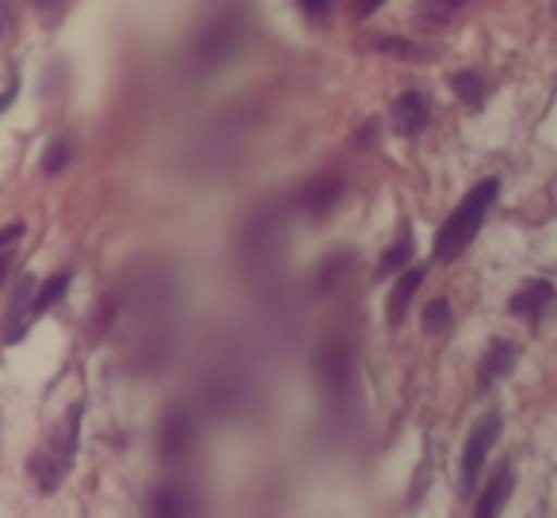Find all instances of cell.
I'll return each mask as SVG.
<instances>
[{"label":"cell","mask_w":557,"mask_h":518,"mask_svg":"<svg viewBox=\"0 0 557 518\" xmlns=\"http://www.w3.org/2000/svg\"><path fill=\"white\" fill-rule=\"evenodd\" d=\"M496 191H500L496 179H481V184L458 202L455 214L443 222V229L435 232V260H440V264H450V260H455L458 252H466V244L478 237V229H481V222H485L488 206H493Z\"/></svg>","instance_id":"6da1fadb"},{"label":"cell","mask_w":557,"mask_h":518,"mask_svg":"<svg viewBox=\"0 0 557 518\" xmlns=\"http://www.w3.org/2000/svg\"><path fill=\"white\" fill-rule=\"evenodd\" d=\"M77 424H81V408H73L70 416L62 419V427L54 431L50 446H42L39 454H32V472L39 480L42 492H54L62 484V477L70 472L73 450H77Z\"/></svg>","instance_id":"7a4b0ae2"},{"label":"cell","mask_w":557,"mask_h":518,"mask_svg":"<svg viewBox=\"0 0 557 518\" xmlns=\"http://www.w3.org/2000/svg\"><path fill=\"white\" fill-rule=\"evenodd\" d=\"M500 427H504V419L496 416V412H488V416L473 427L470 439H466V450H462V488L466 492H470L473 480H478V472H481V465H485V457H488V450H493Z\"/></svg>","instance_id":"3957f363"},{"label":"cell","mask_w":557,"mask_h":518,"mask_svg":"<svg viewBox=\"0 0 557 518\" xmlns=\"http://www.w3.org/2000/svg\"><path fill=\"white\" fill-rule=\"evenodd\" d=\"M32 298H35V279L24 275L12 290V305H9V317H4V328H0V340L4 343H16L24 340L27 332V320H32Z\"/></svg>","instance_id":"277c9868"},{"label":"cell","mask_w":557,"mask_h":518,"mask_svg":"<svg viewBox=\"0 0 557 518\" xmlns=\"http://www.w3.org/2000/svg\"><path fill=\"white\" fill-rule=\"evenodd\" d=\"M428 118H432V111H428V100L420 92H405L401 100L394 103V130L397 134H420L428 126Z\"/></svg>","instance_id":"5b68a950"},{"label":"cell","mask_w":557,"mask_h":518,"mask_svg":"<svg viewBox=\"0 0 557 518\" xmlns=\"http://www.w3.org/2000/svg\"><path fill=\"white\" fill-rule=\"evenodd\" d=\"M344 194V179L336 176V172H329V176L313 179L310 187H306L302 194V206L310 210V214H325V210L336 206V199Z\"/></svg>","instance_id":"8992f818"},{"label":"cell","mask_w":557,"mask_h":518,"mask_svg":"<svg viewBox=\"0 0 557 518\" xmlns=\"http://www.w3.org/2000/svg\"><path fill=\"white\" fill-rule=\"evenodd\" d=\"M511 484H516L511 469H500V477H496L493 484L485 488V495L478 500V510H473V518H496V515H500L504 503H508V495H511Z\"/></svg>","instance_id":"52a82bcc"},{"label":"cell","mask_w":557,"mask_h":518,"mask_svg":"<svg viewBox=\"0 0 557 518\" xmlns=\"http://www.w3.org/2000/svg\"><path fill=\"white\" fill-rule=\"evenodd\" d=\"M549 298H554V287H549L546 279H539V282H527V287L519 290V294L508 302V309H511V313H519V317H523V313H531V317H534V313H542V309H546V305H549Z\"/></svg>","instance_id":"ba28073f"},{"label":"cell","mask_w":557,"mask_h":518,"mask_svg":"<svg viewBox=\"0 0 557 518\" xmlns=\"http://www.w3.org/2000/svg\"><path fill=\"white\" fill-rule=\"evenodd\" d=\"M466 0H420L417 4V24L420 27H443V24H450V20L458 16V9H462Z\"/></svg>","instance_id":"9c48e42d"},{"label":"cell","mask_w":557,"mask_h":518,"mask_svg":"<svg viewBox=\"0 0 557 518\" xmlns=\"http://www.w3.org/2000/svg\"><path fill=\"white\" fill-rule=\"evenodd\" d=\"M161 446L169 457H180L187 446H191V419L184 412H172L169 424H164V434H161Z\"/></svg>","instance_id":"30bf717a"},{"label":"cell","mask_w":557,"mask_h":518,"mask_svg":"<svg viewBox=\"0 0 557 518\" xmlns=\"http://www.w3.org/2000/svg\"><path fill=\"white\" fill-rule=\"evenodd\" d=\"M511 366H516V348L504 343V340H496L493 351L485 355V363H481V386H488L493 378H504Z\"/></svg>","instance_id":"8fae6325"},{"label":"cell","mask_w":557,"mask_h":518,"mask_svg":"<svg viewBox=\"0 0 557 518\" xmlns=\"http://www.w3.org/2000/svg\"><path fill=\"white\" fill-rule=\"evenodd\" d=\"M420 282H424V271H420V267H412L409 275H401V279H397L394 294H389V325H397V320H401L405 305L412 302V294H417Z\"/></svg>","instance_id":"7c38bea8"},{"label":"cell","mask_w":557,"mask_h":518,"mask_svg":"<svg viewBox=\"0 0 557 518\" xmlns=\"http://www.w3.org/2000/svg\"><path fill=\"white\" fill-rule=\"evenodd\" d=\"M65 290H70V275H54V279L42 282V290L32 298V320H35V317H42V313H47L54 302H62Z\"/></svg>","instance_id":"4fadbf2b"},{"label":"cell","mask_w":557,"mask_h":518,"mask_svg":"<svg viewBox=\"0 0 557 518\" xmlns=\"http://www.w3.org/2000/svg\"><path fill=\"white\" fill-rule=\"evenodd\" d=\"M149 515L153 518H187L191 515V503L176 492H157L153 503H149Z\"/></svg>","instance_id":"5bb4252c"},{"label":"cell","mask_w":557,"mask_h":518,"mask_svg":"<svg viewBox=\"0 0 557 518\" xmlns=\"http://www.w3.org/2000/svg\"><path fill=\"white\" fill-rule=\"evenodd\" d=\"M225 47H230V20H218L207 31L199 50H202V58H218V54H225Z\"/></svg>","instance_id":"9a60e30c"},{"label":"cell","mask_w":557,"mask_h":518,"mask_svg":"<svg viewBox=\"0 0 557 518\" xmlns=\"http://www.w3.org/2000/svg\"><path fill=\"white\" fill-rule=\"evenodd\" d=\"M447 328H450V305L440 298V302H432L424 309V332H447Z\"/></svg>","instance_id":"2e32d148"},{"label":"cell","mask_w":557,"mask_h":518,"mask_svg":"<svg viewBox=\"0 0 557 518\" xmlns=\"http://www.w3.org/2000/svg\"><path fill=\"white\" fill-rule=\"evenodd\" d=\"M450 85H455V92L462 96V100H470V103H481V96H485V85H481L478 73H458Z\"/></svg>","instance_id":"e0dca14e"},{"label":"cell","mask_w":557,"mask_h":518,"mask_svg":"<svg viewBox=\"0 0 557 518\" xmlns=\"http://www.w3.org/2000/svg\"><path fill=\"white\" fill-rule=\"evenodd\" d=\"M409 255H412V237L405 232V237L386 252V260H382V271H397V267H405V264H409Z\"/></svg>","instance_id":"ac0fdd59"},{"label":"cell","mask_w":557,"mask_h":518,"mask_svg":"<svg viewBox=\"0 0 557 518\" xmlns=\"http://www.w3.org/2000/svg\"><path fill=\"white\" fill-rule=\"evenodd\" d=\"M65 161H70V141H54V146H50V153H47V172H50V176H54V172H62Z\"/></svg>","instance_id":"d6986e66"},{"label":"cell","mask_w":557,"mask_h":518,"mask_svg":"<svg viewBox=\"0 0 557 518\" xmlns=\"http://www.w3.org/2000/svg\"><path fill=\"white\" fill-rule=\"evenodd\" d=\"M298 4H302L310 16H321V12H329V4H333V0H298Z\"/></svg>","instance_id":"ffe728a7"},{"label":"cell","mask_w":557,"mask_h":518,"mask_svg":"<svg viewBox=\"0 0 557 518\" xmlns=\"http://www.w3.org/2000/svg\"><path fill=\"white\" fill-rule=\"evenodd\" d=\"M382 4H386V0H359L356 4V16L363 20V16H371L374 9H382Z\"/></svg>","instance_id":"44dd1931"},{"label":"cell","mask_w":557,"mask_h":518,"mask_svg":"<svg viewBox=\"0 0 557 518\" xmlns=\"http://www.w3.org/2000/svg\"><path fill=\"white\" fill-rule=\"evenodd\" d=\"M20 232H24V225H9V229H0V248L12 244V240H16Z\"/></svg>","instance_id":"7402d4cb"},{"label":"cell","mask_w":557,"mask_h":518,"mask_svg":"<svg viewBox=\"0 0 557 518\" xmlns=\"http://www.w3.org/2000/svg\"><path fill=\"white\" fill-rule=\"evenodd\" d=\"M9 279V260H4V255H0V282Z\"/></svg>","instance_id":"603a6c76"}]
</instances>
